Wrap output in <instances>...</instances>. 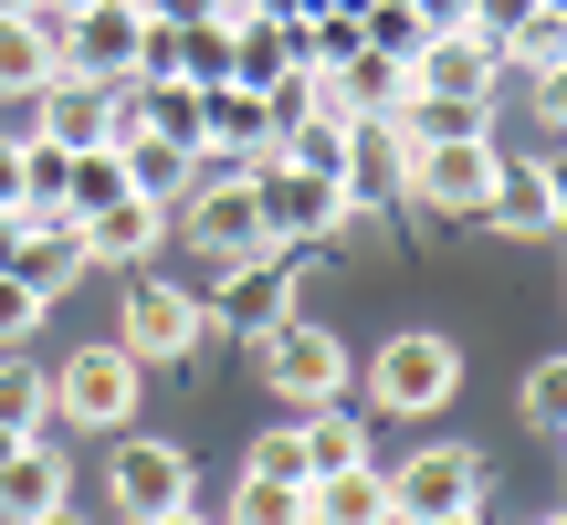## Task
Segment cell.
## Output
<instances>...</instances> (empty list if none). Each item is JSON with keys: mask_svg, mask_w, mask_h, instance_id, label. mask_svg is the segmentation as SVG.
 Returning a JSON list of instances; mask_svg holds the SVG:
<instances>
[{"mask_svg": "<svg viewBox=\"0 0 567 525\" xmlns=\"http://www.w3.org/2000/svg\"><path fill=\"white\" fill-rule=\"evenodd\" d=\"M210 179H189V200H179V243L221 274V262H243V253H264L274 231H264V210H252V168H221V158H200Z\"/></svg>", "mask_w": 567, "mask_h": 525, "instance_id": "cell-2", "label": "cell"}, {"mask_svg": "<svg viewBox=\"0 0 567 525\" xmlns=\"http://www.w3.org/2000/svg\"><path fill=\"white\" fill-rule=\"evenodd\" d=\"M32 326H42V295H32V284H11V274H0V347H21Z\"/></svg>", "mask_w": 567, "mask_h": 525, "instance_id": "cell-31", "label": "cell"}, {"mask_svg": "<svg viewBox=\"0 0 567 525\" xmlns=\"http://www.w3.org/2000/svg\"><path fill=\"white\" fill-rule=\"evenodd\" d=\"M63 494H74V463H63V442H53V431H32V442H11V452H0V525L53 515Z\"/></svg>", "mask_w": 567, "mask_h": 525, "instance_id": "cell-15", "label": "cell"}, {"mask_svg": "<svg viewBox=\"0 0 567 525\" xmlns=\"http://www.w3.org/2000/svg\"><path fill=\"white\" fill-rule=\"evenodd\" d=\"M53 421H84V431H116V421H137V389H147V368L126 358L116 337H84L74 358L53 368Z\"/></svg>", "mask_w": 567, "mask_h": 525, "instance_id": "cell-5", "label": "cell"}, {"mask_svg": "<svg viewBox=\"0 0 567 525\" xmlns=\"http://www.w3.org/2000/svg\"><path fill=\"white\" fill-rule=\"evenodd\" d=\"M389 116H400L410 147H431V137H494V95H421V84H410Z\"/></svg>", "mask_w": 567, "mask_h": 525, "instance_id": "cell-23", "label": "cell"}, {"mask_svg": "<svg viewBox=\"0 0 567 525\" xmlns=\"http://www.w3.org/2000/svg\"><path fill=\"white\" fill-rule=\"evenodd\" d=\"M63 21H74V0H42V11H21V21H0V105H32L42 84L63 74V63H53V42H63Z\"/></svg>", "mask_w": 567, "mask_h": 525, "instance_id": "cell-14", "label": "cell"}, {"mask_svg": "<svg viewBox=\"0 0 567 525\" xmlns=\"http://www.w3.org/2000/svg\"><path fill=\"white\" fill-rule=\"evenodd\" d=\"M295 295H305V253H295V243H264V253L221 262V284L200 295V316L231 326V337H264V326L295 316Z\"/></svg>", "mask_w": 567, "mask_h": 525, "instance_id": "cell-4", "label": "cell"}, {"mask_svg": "<svg viewBox=\"0 0 567 525\" xmlns=\"http://www.w3.org/2000/svg\"><path fill=\"white\" fill-rule=\"evenodd\" d=\"M305 525H400V515H389V473L379 463L316 473V484H305Z\"/></svg>", "mask_w": 567, "mask_h": 525, "instance_id": "cell-20", "label": "cell"}, {"mask_svg": "<svg viewBox=\"0 0 567 525\" xmlns=\"http://www.w3.org/2000/svg\"><path fill=\"white\" fill-rule=\"evenodd\" d=\"M410 84H421V95H505V42L452 21V32H431L421 53H410Z\"/></svg>", "mask_w": 567, "mask_h": 525, "instance_id": "cell-11", "label": "cell"}, {"mask_svg": "<svg viewBox=\"0 0 567 525\" xmlns=\"http://www.w3.org/2000/svg\"><path fill=\"white\" fill-rule=\"evenodd\" d=\"M32 137H53L63 158L105 147V137H116V84H95V74H53V84L32 95Z\"/></svg>", "mask_w": 567, "mask_h": 525, "instance_id": "cell-12", "label": "cell"}, {"mask_svg": "<svg viewBox=\"0 0 567 525\" xmlns=\"http://www.w3.org/2000/svg\"><path fill=\"white\" fill-rule=\"evenodd\" d=\"M84 274H95V262H84V222H74V210L32 222V231H21V253H11V284H32L42 305H53L63 284H84Z\"/></svg>", "mask_w": 567, "mask_h": 525, "instance_id": "cell-19", "label": "cell"}, {"mask_svg": "<svg viewBox=\"0 0 567 525\" xmlns=\"http://www.w3.org/2000/svg\"><path fill=\"white\" fill-rule=\"evenodd\" d=\"M452 389H463V347L431 337V326H410V337H389L368 358V400L389 421H431V410H452Z\"/></svg>", "mask_w": 567, "mask_h": 525, "instance_id": "cell-1", "label": "cell"}, {"mask_svg": "<svg viewBox=\"0 0 567 525\" xmlns=\"http://www.w3.org/2000/svg\"><path fill=\"white\" fill-rule=\"evenodd\" d=\"M400 168H410V137H400V116H358V126H347V168H337L347 210H379V200H400Z\"/></svg>", "mask_w": 567, "mask_h": 525, "instance_id": "cell-18", "label": "cell"}, {"mask_svg": "<svg viewBox=\"0 0 567 525\" xmlns=\"http://www.w3.org/2000/svg\"><path fill=\"white\" fill-rule=\"evenodd\" d=\"M221 525H305V484H264V473H243Z\"/></svg>", "mask_w": 567, "mask_h": 525, "instance_id": "cell-27", "label": "cell"}, {"mask_svg": "<svg viewBox=\"0 0 567 525\" xmlns=\"http://www.w3.org/2000/svg\"><path fill=\"white\" fill-rule=\"evenodd\" d=\"M421 525H494V515H484V505H463V515H421Z\"/></svg>", "mask_w": 567, "mask_h": 525, "instance_id": "cell-36", "label": "cell"}, {"mask_svg": "<svg viewBox=\"0 0 567 525\" xmlns=\"http://www.w3.org/2000/svg\"><path fill=\"white\" fill-rule=\"evenodd\" d=\"M536 11H547V0H473V32H484V42H515Z\"/></svg>", "mask_w": 567, "mask_h": 525, "instance_id": "cell-30", "label": "cell"}, {"mask_svg": "<svg viewBox=\"0 0 567 525\" xmlns=\"http://www.w3.org/2000/svg\"><path fill=\"white\" fill-rule=\"evenodd\" d=\"M137 525H221V515H210L200 494H189V505H158V515H137Z\"/></svg>", "mask_w": 567, "mask_h": 525, "instance_id": "cell-33", "label": "cell"}, {"mask_svg": "<svg viewBox=\"0 0 567 525\" xmlns=\"http://www.w3.org/2000/svg\"><path fill=\"white\" fill-rule=\"evenodd\" d=\"M243 473H264V484H305V452H295V421H274L264 442H252V463Z\"/></svg>", "mask_w": 567, "mask_h": 525, "instance_id": "cell-28", "label": "cell"}, {"mask_svg": "<svg viewBox=\"0 0 567 525\" xmlns=\"http://www.w3.org/2000/svg\"><path fill=\"white\" fill-rule=\"evenodd\" d=\"M32 525H84V515H74V505H53V515H32Z\"/></svg>", "mask_w": 567, "mask_h": 525, "instance_id": "cell-37", "label": "cell"}, {"mask_svg": "<svg viewBox=\"0 0 567 525\" xmlns=\"http://www.w3.org/2000/svg\"><path fill=\"white\" fill-rule=\"evenodd\" d=\"M116 168H126V189H137V200H158V210H179L189 200V147H168V137H147V126H126L116 137Z\"/></svg>", "mask_w": 567, "mask_h": 525, "instance_id": "cell-22", "label": "cell"}, {"mask_svg": "<svg viewBox=\"0 0 567 525\" xmlns=\"http://www.w3.org/2000/svg\"><path fill=\"white\" fill-rule=\"evenodd\" d=\"M137 32H147L137 0H74L53 63H63V74H95V84H126V74H137Z\"/></svg>", "mask_w": 567, "mask_h": 525, "instance_id": "cell-10", "label": "cell"}, {"mask_svg": "<svg viewBox=\"0 0 567 525\" xmlns=\"http://www.w3.org/2000/svg\"><path fill=\"white\" fill-rule=\"evenodd\" d=\"M11 158H21V222H53V210H63V168H74V158H63L53 137H32V126L11 137Z\"/></svg>", "mask_w": 567, "mask_h": 525, "instance_id": "cell-25", "label": "cell"}, {"mask_svg": "<svg viewBox=\"0 0 567 525\" xmlns=\"http://www.w3.org/2000/svg\"><path fill=\"white\" fill-rule=\"evenodd\" d=\"M494 168H505V147H494V137H431V147H410L400 200L410 210H442V222H473V210L494 200Z\"/></svg>", "mask_w": 567, "mask_h": 525, "instance_id": "cell-6", "label": "cell"}, {"mask_svg": "<svg viewBox=\"0 0 567 525\" xmlns=\"http://www.w3.org/2000/svg\"><path fill=\"white\" fill-rule=\"evenodd\" d=\"M536 525H557V515H536Z\"/></svg>", "mask_w": 567, "mask_h": 525, "instance_id": "cell-39", "label": "cell"}, {"mask_svg": "<svg viewBox=\"0 0 567 525\" xmlns=\"http://www.w3.org/2000/svg\"><path fill=\"white\" fill-rule=\"evenodd\" d=\"M21 231H32V222H21V210H0V274H11V253H21Z\"/></svg>", "mask_w": 567, "mask_h": 525, "instance_id": "cell-35", "label": "cell"}, {"mask_svg": "<svg viewBox=\"0 0 567 525\" xmlns=\"http://www.w3.org/2000/svg\"><path fill=\"white\" fill-rule=\"evenodd\" d=\"M21 11H42V0H0V21H21Z\"/></svg>", "mask_w": 567, "mask_h": 525, "instance_id": "cell-38", "label": "cell"}, {"mask_svg": "<svg viewBox=\"0 0 567 525\" xmlns=\"http://www.w3.org/2000/svg\"><path fill=\"white\" fill-rule=\"evenodd\" d=\"M295 452H305V484L316 473H347V463H368V421H347V400H316L295 421Z\"/></svg>", "mask_w": 567, "mask_h": 525, "instance_id": "cell-24", "label": "cell"}, {"mask_svg": "<svg viewBox=\"0 0 567 525\" xmlns=\"http://www.w3.org/2000/svg\"><path fill=\"white\" fill-rule=\"evenodd\" d=\"M200 158H221V168L274 158V116L252 84H200Z\"/></svg>", "mask_w": 567, "mask_h": 525, "instance_id": "cell-16", "label": "cell"}, {"mask_svg": "<svg viewBox=\"0 0 567 525\" xmlns=\"http://www.w3.org/2000/svg\"><path fill=\"white\" fill-rule=\"evenodd\" d=\"M484 222H505L515 243H547V231L567 222L557 158H505V168H494V200H484Z\"/></svg>", "mask_w": 567, "mask_h": 525, "instance_id": "cell-17", "label": "cell"}, {"mask_svg": "<svg viewBox=\"0 0 567 525\" xmlns=\"http://www.w3.org/2000/svg\"><path fill=\"white\" fill-rule=\"evenodd\" d=\"M0 421L32 442V431H53V389H42V368L21 358V347H0Z\"/></svg>", "mask_w": 567, "mask_h": 525, "instance_id": "cell-26", "label": "cell"}, {"mask_svg": "<svg viewBox=\"0 0 567 525\" xmlns=\"http://www.w3.org/2000/svg\"><path fill=\"white\" fill-rule=\"evenodd\" d=\"M158 243H168V210L137 200V189H126V200H105L95 222H84V262H147Z\"/></svg>", "mask_w": 567, "mask_h": 525, "instance_id": "cell-21", "label": "cell"}, {"mask_svg": "<svg viewBox=\"0 0 567 525\" xmlns=\"http://www.w3.org/2000/svg\"><path fill=\"white\" fill-rule=\"evenodd\" d=\"M484 505V452L473 442H421L410 463H389V515L421 525V515H463Z\"/></svg>", "mask_w": 567, "mask_h": 525, "instance_id": "cell-9", "label": "cell"}, {"mask_svg": "<svg viewBox=\"0 0 567 525\" xmlns=\"http://www.w3.org/2000/svg\"><path fill=\"white\" fill-rule=\"evenodd\" d=\"M105 494H116L126 515H158V505H189L200 494V473H189V452L179 442H116V463H105Z\"/></svg>", "mask_w": 567, "mask_h": 525, "instance_id": "cell-13", "label": "cell"}, {"mask_svg": "<svg viewBox=\"0 0 567 525\" xmlns=\"http://www.w3.org/2000/svg\"><path fill=\"white\" fill-rule=\"evenodd\" d=\"M0 210H21V158H11V137H0Z\"/></svg>", "mask_w": 567, "mask_h": 525, "instance_id": "cell-34", "label": "cell"}, {"mask_svg": "<svg viewBox=\"0 0 567 525\" xmlns=\"http://www.w3.org/2000/svg\"><path fill=\"white\" fill-rule=\"evenodd\" d=\"M200 337H210V316H200V295H189V284H158V274L126 284V305H116V347H126L137 368H179Z\"/></svg>", "mask_w": 567, "mask_h": 525, "instance_id": "cell-7", "label": "cell"}, {"mask_svg": "<svg viewBox=\"0 0 567 525\" xmlns=\"http://www.w3.org/2000/svg\"><path fill=\"white\" fill-rule=\"evenodd\" d=\"M252 210H264V231H274V243H295V253L337 243V231L358 222L337 179H305V168H284V158H252Z\"/></svg>", "mask_w": 567, "mask_h": 525, "instance_id": "cell-8", "label": "cell"}, {"mask_svg": "<svg viewBox=\"0 0 567 525\" xmlns=\"http://www.w3.org/2000/svg\"><path fill=\"white\" fill-rule=\"evenodd\" d=\"M526 421H536V431H567V368H557V358L526 379Z\"/></svg>", "mask_w": 567, "mask_h": 525, "instance_id": "cell-29", "label": "cell"}, {"mask_svg": "<svg viewBox=\"0 0 567 525\" xmlns=\"http://www.w3.org/2000/svg\"><path fill=\"white\" fill-rule=\"evenodd\" d=\"M252 358H264V389H274V400H295V410L347 400V337H337V326H316L305 305L252 337Z\"/></svg>", "mask_w": 567, "mask_h": 525, "instance_id": "cell-3", "label": "cell"}, {"mask_svg": "<svg viewBox=\"0 0 567 525\" xmlns=\"http://www.w3.org/2000/svg\"><path fill=\"white\" fill-rule=\"evenodd\" d=\"M421 11V32H452V21H473V0H410Z\"/></svg>", "mask_w": 567, "mask_h": 525, "instance_id": "cell-32", "label": "cell"}]
</instances>
